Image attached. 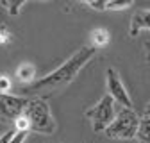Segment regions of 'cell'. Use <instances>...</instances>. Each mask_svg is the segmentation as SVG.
I'll list each match as a JSON object with an SVG mask.
<instances>
[{
    "label": "cell",
    "instance_id": "8992f818",
    "mask_svg": "<svg viewBox=\"0 0 150 143\" xmlns=\"http://www.w3.org/2000/svg\"><path fill=\"white\" fill-rule=\"evenodd\" d=\"M105 84H107V95L112 98V102H118L122 107H125V109H132V98H130L120 74L115 68H107Z\"/></svg>",
    "mask_w": 150,
    "mask_h": 143
},
{
    "label": "cell",
    "instance_id": "52a82bcc",
    "mask_svg": "<svg viewBox=\"0 0 150 143\" xmlns=\"http://www.w3.org/2000/svg\"><path fill=\"white\" fill-rule=\"evenodd\" d=\"M141 29H150V9H141L132 14L129 25V36L136 38Z\"/></svg>",
    "mask_w": 150,
    "mask_h": 143
},
{
    "label": "cell",
    "instance_id": "5bb4252c",
    "mask_svg": "<svg viewBox=\"0 0 150 143\" xmlns=\"http://www.w3.org/2000/svg\"><path fill=\"white\" fill-rule=\"evenodd\" d=\"M11 41V32L6 25H0V45H7Z\"/></svg>",
    "mask_w": 150,
    "mask_h": 143
},
{
    "label": "cell",
    "instance_id": "8fae6325",
    "mask_svg": "<svg viewBox=\"0 0 150 143\" xmlns=\"http://www.w3.org/2000/svg\"><path fill=\"white\" fill-rule=\"evenodd\" d=\"M91 40H93L91 47H95V48L104 47V45L109 43V32L105 29H95V30L91 32Z\"/></svg>",
    "mask_w": 150,
    "mask_h": 143
},
{
    "label": "cell",
    "instance_id": "4fadbf2b",
    "mask_svg": "<svg viewBox=\"0 0 150 143\" xmlns=\"http://www.w3.org/2000/svg\"><path fill=\"white\" fill-rule=\"evenodd\" d=\"M27 136H29L27 131H14L13 136H11V139H9V143H23L27 139Z\"/></svg>",
    "mask_w": 150,
    "mask_h": 143
},
{
    "label": "cell",
    "instance_id": "277c9868",
    "mask_svg": "<svg viewBox=\"0 0 150 143\" xmlns=\"http://www.w3.org/2000/svg\"><path fill=\"white\" fill-rule=\"evenodd\" d=\"M86 116L91 123V129L95 132H104L109 123L115 120L116 113H115V102H112V98L105 93L95 105L89 107V109L86 111Z\"/></svg>",
    "mask_w": 150,
    "mask_h": 143
},
{
    "label": "cell",
    "instance_id": "9c48e42d",
    "mask_svg": "<svg viewBox=\"0 0 150 143\" xmlns=\"http://www.w3.org/2000/svg\"><path fill=\"white\" fill-rule=\"evenodd\" d=\"M136 139L139 143H150V120L148 118H139Z\"/></svg>",
    "mask_w": 150,
    "mask_h": 143
},
{
    "label": "cell",
    "instance_id": "ac0fdd59",
    "mask_svg": "<svg viewBox=\"0 0 150 143\" xmlns=\"http://www.w3.org/2000/svg\"><path fill=\"white\" fill-rule=\"evenodd\" d=\"M143 118H148V120H150V104L146 105V109H145V115H143Z\"/></svg>",
    "mask_w": 150,
    "mask_h": 143
},
{
    "label": "cell",
    "instance_id": "3957f363",
    "mask_svg": "<svg viewBox=\"0 0 150 143\" xmlns=\"http://www.w3.org/2000/svg\"><path fill=\"white\" fill-rule=\"evenodd\" d=\"M139 125V116L134 109H122L109 123V127L104 131V134L111 139H134Z\"/></svg>",
    "mask_w": 150,
    "mask_h": 143
},
{
    "label": "cell",
    "instance_id": "5b68a950",
    "mask_svg": "<svg viewBox=\"0 0 150 143\" xmlns=\"http://www.w3.org/2000/svg\"><path fill=\"white\" fill-rule=\"evenodd\" d=\"M29 98L9 95V93H0V122L4 123H14L20 118L27 107Z\"/></svg>",
    "mask_w": 150,
    "mask_h": 143
},
{
    "label": "cell",
    "instance_id": "7a4b0ae2",
    "mask_svg": "<svg viewBox=\"0 0 150 143\" xmlns=\"http://www.w3.org/2000/svg\"><path fill=\"white\" fill-rule=\"evenodd\" d=\"M22 116L27 122V127L30 132L54 134L55 129H57V123L52 116L50 105L45 98H29Z\"/></svg>",
    "mask_w": 150,
    "mask_h": 143
},
{
    "label": "cell",
    "instance_id": "30bf717a",
    "mask_svg": "<svg viewBox=\"0 0 150 143\" xmlns=\"http://www.w3.org/2000/svg\"><path fill=\"white\" fill-rule=\"evenodd\" d=\"M34 75H36V70H34V66L32 64H22L20 68L16 70V77L20 79L22 82H29V84H32L34 82Z\"/></svg>",
    "mask_w": 150,
    "mask_h": 143
},
{
    "label": "cell",
    "instance_id": "ba28073f",
    "mask_svg": "<svg viewBox=\"0 0 150 143\" xmlns=\"http://www.w3.org/2000/svg\"><path fill=\"white\" fill-rule=\"evenodd\" d=\"M86 6L95 9V11H123L132 7V0H125V2H111V0H86Z\"/></svg>",
    "mask_w": 150,
    "mask_h": 143
},
{
    "label": "cell",
    "instance_id": "7c38bea8",
    "mask_svg": "<svg viewBox=\"0 0 150 143\" xmlns=\"http://www.w3.org/2000/svg\"><path fill=\"white\" fill-rule=\"evenodd\" d=\"M0 6H2L4 9H7L11 16H18V14H20V9L25 6V2H23V0H14V2H7V0H0Z\"/></svg>",
    "mask_w": 150,
    "mask_h": 143
},
{
    "label": "cell",
    "instance_id": "9a60e30c",
    "mask_svg": "<svg viewBox=\"0 0 150 143\" xmlns=\"http://www.w3.org/2000/svg\"><path fill=\"white\" fill-rule=\"evenodd\" d=\"M9 86H11V81L4 75H0V93H7Z\"/></svg>",
    "mask_w": 150,
    "mask_h": 143
},
{
    "label": "cell",
    "instance_id": "e0dca14e",
    "mask_svg": "<svg viewBox=\"0 0 150 143\" xmlns=\"http://www.w3.org/2000/svg\"><path fill=\"white\" fill-rule=\"evenodd\" d=\"M143 50H145V57H146V61L150 63V41H145Z\"/></svg>",
    "mask_w": 150,
    "mask_h": 143
},
{
    "label": "cell",
    "instance_id": "6da1fadb",
    "mask_svg": "<svg viewBox=\"0 0 150 143\" xmlns=\"http://www.w3.org/2000/svg\"><path fill=\"white\" fill-rule=\"evenodd\" d=\"M97 54V48L91 45H84L81 47L71 57H68L59 68H55L54 72L47 74L41 79H36L32 84H29L25 88V93L32 95L43 89H59V88H66L75 77L81 74V70L93 59V56Z\"/></svg>",
    "mask_w": 150,
    "mask_h": 143
},
{
    "label": "cell",
    "instance_id": "2e32d148",
    "mask_svg": "<svg viewBox=\"0 0 150 143\" xmlns=\"http://www.w3.org/2000/svg\"><path fill=\"white\" fill-rule=\"evenodd\" d=\"M13 132H14V131H7V132H4L2 136H0V143H9V139H11Z\"/></svg>",
    "mask_w": 150,
    "mask_h": 143
}]
</instances>
